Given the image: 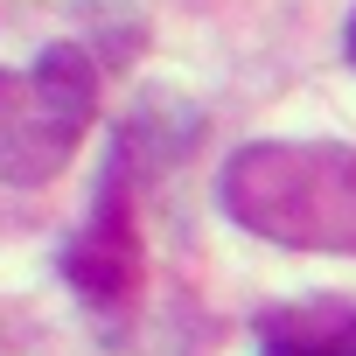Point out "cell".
<instances>
[{"instance_id": "3", "label": "cell", "mask_w": 356, "mask_h": 356, "mask_svg": "<svg viewBox=\"0 0 356 356\" xmlns=\"http://www.w3.org/2000/svg\"><path fill=\"white\" fill-rule=\"evenodd\" d=\"M70 280H77V293L98 300V307L126 300L133 280H140V245H133V217H126V182H119V175L105 182V196H98V210H91V231L70 245Z\"/></svg>"}, {"instance_id": "4", "label": "cell", "mask_w": 356, "mask_h": 356, "mask_svg": "<svg viewBox=\"0 0 356 356\" xmlns=\"http://www.w3.org/2000/svg\"><path fill=\"white\" fill-rule=\"evenodd\" d=\"M300 356H356V328H342L328 342H300Z\"/></svg>"}, {"instance_id": "2", "label": "cell", "mask_w": 356, "mask_h": 356, "mask_svg": "<svg viewBox=\"0 0 356 356\" xmlns=\"http://www.w3.org/2000/svg\"><path fill=\"white\" fill-rule=\"evenodd\" d=\"M98 112V70L84 49L56 42L29 70H0V182H49L70 168Z\"/></svg>"}, {"instance_id": "1", "label": "cell", "mask_w": 356, "mask_h": 356, "mask_svg": "<svg viewBox=\"0 0 356 356\" xmlns=\"http://www.w3.org/2000/svg\"><path fill=\"white\" fill-rule=\"evenodd\" d=\"M224 210L300 252H356V147L259 140L224 168Z\"/></svg>"}, {"instance_id": "5", "label": "cell", "mask_w": 356, "mask_h": 356, "mask_svg": "<svg viewBox=\"0 0 356 356\" xmlns=\"http://www.w3.org/2000/svg\"><path fill=\"white\" fill-rule=\"evenodd\" d=\"M349 56H356V22H349Z\"/></svg>"}]
</instances>
